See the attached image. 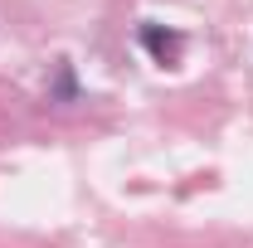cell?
Wrapping results in <instances>:
<instances>
[{"mask_svg": "<svg viewBox=\"0 0 253 248\" xmlns=\"http://www.w3.org/2000/svg\"><path fill=\"white\" fill-rule=\"evenodd\" d=\"M141 39L151 44V54H156L161 63H166V59H175V54H180V34H161V30H151V25H146V30H141Z\"/></svg>", "mask_w": 253, "mask_h": 248, "instance_id": "cell-1", "label": "cell"}]
</instances>
